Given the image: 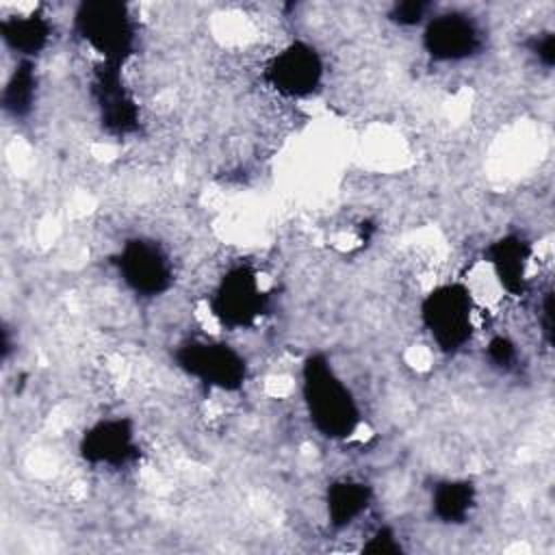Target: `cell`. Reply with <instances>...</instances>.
<instances>
[{"instance_id":"cell-16","label":"cell","mask_w":555,"mask_h":555,"mask_svg":"<svg viewBox=\"0 0 555 555\" xmlns=\"http://www.w3.org/2000/svg\"><path fill=\"white\" fill-rule=\"evenodd\" d=\"M488 358L494 366L509 369L516 362V345L507 336H494L488 343Z\"/></svg>"},{"instance_id":"cell-14","label":"cell","mask_w":555,"mask_h":555,"mask_svg":"<svg viewBox=\"0 0 555 555\" xmlns=\"http://www.w3.org/2000/svg\"><path fill=\"white\" fill-rule=\"evenodd\" d=\"M35 87H37V74L33 72V61H17V67L7 80L2 91L4 108L15 117L26 115L35 100Z\"/></svg>"},{"instance_id":"cell-1","label":"cell","mask_w":555,"mask_h":555,"mask_svg":"<svg viewBox=\"0 0 555 555\" xmlns=\"http://www.w3.org/2000/svg\"><path fill=\"white\" fill-rule=\"evenodd\" d=\"M301 401L314 431L327 440H349L362 425V410L323 353H310L301 364Z\"/></svg>"},{"instance_id":"cell-6","label":"cell","mask_w":555,"mask_h":555,"mask_svg":"<svg viewBox=\"0 0 555 555\" xmlns=\"http://www.w3.org/2000/svg\"><path fill=\"white\" fill-rule=\"evenodd\" d=\"M178 366L212 390H236L247 379V362L241 351L223 340H189L176 351Z\"/></svg>"},{"instance_id":"cell-7","label":"cell","mask_w":555,"mask_h":555,"mask_svg":"<svg viewBox=\"0 0 555 555\" xmlns=\"http://www.w3.org/2000/svg\"><path fill=\"white\" fill-rule=\"evenodd\" d=\"M115 264L121 282L139 297H158L173 282L171 260L154 241H126Z\"/></svg>"},{"instance_id":"cell-9","label":"cell","mask_w":555,"mask_h":555,"mask_svg":"<svg viewBox=\"0 0 555 555\" xmlns=\"http://www.w3.org/2000/svg\"><path fill=\"white\" fill-rule=\"evenodd\" d=\"M533 245L520 234H505L488 245L486 267L490 269L494 282L509 297H522L529 284V269L533 264Z\"/></svg>"},{"instance_id":"cell-11","label":"cell","mask_w":555,"mask_h":555,"mask_svg":"<svg viewBox=\"0 0 555 555\" xmlns=\"http://www.w3.org/2000/svg\"><path fill=\"white\" fill-rule=\"evenodd\" d=\"M0 30L7 48H11L20 56V61H33V56L43 52L52 35L48 17L39 13L2 17Z\"/></svg>"},{"instance_id":"cell-5","label":"cell","mask_w":555,"mask_h":555,"mask_svg":"<svg viewBox=\"0 0 555 555\" xmlns=\"http://www.w3.org/2000/svg\"><path fill=\"white\" fill-rule=\"evenodd\" d=\"M325 74L323 56L306 41H291L262 65V82L280 98L299 100L312 95Z\"/></svg>"},{"instance_id":"cell-3","label":"cell","mask_w":555,"mask_h":555,"mask_svg":"<svg viewBox=\"0 0 555 555\" xmlns=\"http://www.w3.org/2000/svg\"><path fill=\"white\" fill-rule=\"evenodd\" d=\"M206 304L223 330L238 332L254 327L262 319L269 297L258 271L247 264H234L217 280Z\"/></svg>"},{"instance_id":"cell-15","label":"cell","mask_w":555,"mask_h":555,"mask_svg":"<svg viewBox=\"0 0 555 555\" xmlns=\"http://www.w3.org/2000/svg\"><path fill=\"white\" fill-rule=\"evenodd\" d=\"M429 11H431V4H425V2H401L392 7L390 20L399 26H418L431 17Z\"/></svg>"},{"instance_id":"cell-10","label":"cell","mask_w":555,"mask_h":555,"mask_svg":"<svg viewBox=\"0 0 555 555\" xmlns=\"http://www.w3.org/2000/svg\"><path fill=\"white\" fill-rule=\"evenodd\" d=\"M82 455L91 464H104L117 468L137 451L132 423L126 418H104L95 423L82 438Z\"/></svg>"},{"instance_id":"cell-2","label":"cell","mask_w":555,"mask_h":555,"mask_svg":"<svg viewBox=\"0 0 555 555\" xmlns=\"http://www.w3.org/2000/svg\"><path fill=\"white\" fill-rule=\"evenodd\" d=\"M479 304L470 284L442 282L423 295L418 306L421 325L438 351L460 353L475 336Z\"/></svg>"},{"instance_id":"cell-12","label":"cell","mask_w":555,"mask_h":555,"mask_svg":"<svg viewBox=\"0 0 555 555\" xmlns=\"http://www.w3.org/2000/svg\"><path fill=\"white\" fill-rule=\"evenodd\" d=\"M371 486L360 479H338L325 492L327 520L336 529L351 527L371 505Z\"/></svg>"},{"instance_id":"cell-4","label":"cell","mask_w":555,"mask_h":555,"mask_svg":"<svg viewBox=\"0 0 555 555\" xmlns=\"http://www.w3.org/2000/svg\"><path fill=\"white\" fill-rule=\"evenodd\" d=\"M74 28L82 43L104 63H124L134 48L137 26L124 4L87 2L74 13Z\"/></svg>"},{"instance_id":"cell-8","label":"cell","mask_w":555,"mask_h":555,"mask_svg":"<svg viewBox=\"0 0 555 555\" xmlns=\"http://www.w3.org/2000/svg\"><path fill=\"white\" fill-rule=\"evenodd\" d=\"M483 43L481 28L466 13H434L425 22L423 46L434 61L460 63L479 52Z\"/></svg>"},{"instance_id":"cell-13","label":"cell","mask_w":555,"mask_h":555,"mask_svg":"<svg viewBox=\"0 0 555 555\" xmlns=\"http://www.w3.org/2000/svg\"><path fill=\"white\" fill-rule=\"evenodd\" d=\"M475 507V486L466 479H447L431 492V512L447 525L464 522Z\"/></svg>"}]
</instances>
